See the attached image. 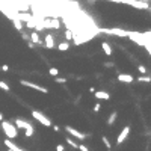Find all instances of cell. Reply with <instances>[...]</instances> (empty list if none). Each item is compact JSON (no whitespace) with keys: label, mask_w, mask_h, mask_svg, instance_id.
<instances>
[{"label":"cell","mask_w":151,"mask_h":151,"mask_svg":"<svg viewBox=\"0 0 151 151\" xmlns=\"http://www.w3.org/2000/svg\"><path fill=\"white\" fill-rule=\"evenodd\" d=\"M2 130L8 139H15L17 135H18V129L9 121H2Z\"/></svg>","instance_id":"cell-1"},{"label":"cell","mask_w":151,"mask_h":151,"mask_svg":"<svg viewBox=\"0 0 151 151\" xmlns=\"http://www.w3.org/2000/svg\"><path fill=\"white\" fill-rule=\"evenodd\" d=\"M20 83H21L23 86H27V88H30V89H35V91H38V92H41V94H48L47 88H44V86H41V85H38V83H32V82H27V80H20Z\"/></svg>","instance_id":"cell-2"},{"label":"cell","mask_w":151,"mask_h":151,"mask_svg":"<svg viewBox=\"0 0 151 151\" xmlns=\"http://www.w3.org/2000/svg\"><path fill=\"white\" fill-rule=\"evenodd\" d=\"M32 117L37 119V121H39L42 126H46V127H51V121L46 117L44 113H41V112H38V110H33L32 112Z\"/></svg>","instance_id":"cell-3"},{"label":"cell","mask_w":151,"mask_h":151,"mask_svg":"<svg viewBox=\"0 0 151 151\" xmlns=\"http://www.w3.org/2000/svg\"><path fill=\"white\" fill-rule=\"evenodd\" d=\"M65 130H67V133H70V135L73 136V138H76V139H80V140H83V139L86 138V136L83 135V133H80V131H79L77 129L71 127V126H67V127H65Z\"/></svg>","instance_id":"cell-4"},{"label":"cell","mask_w":151,"mask_h":151,"mask_svg":"<svg viewBox=\"0 0 151 151\" xmlns=\"http://www.w3.org/2000/svg\"><path fill=\"white\" fill-rule=\"evenodd\" d=\"M103 32L109 35H115V37H127L129 35V30H121V29H106Z\"/></svg>","instance_id":"cell-5"},{"label":"cell","mask_w":151,"mask_h":151,"mask_svg":"<svg viewBox=\"0 0 151 151\" xmlns=\"http://www.w3.org/2000/svg\"><path fill=\"white\" fill-rule=\"evenodd\" d=\"M14 126L17 127V129H23V130H26L27 127H30L32 124L29 122V121H26V119H21V118H17L15 119V122H14Z\"/></svg>","instance_id":"cell-6"},{"label":"cell","mask_w":151,"mask_h":151,"mask_svg":"<svg viewBox=\"0 0 151 151\" xmlns=\"http://www.w3.org/2000/svg\"><path fill=\"white\" fill-rule=\"evenodd\" d=\"M129 133H130V127H129V126L122 129V131H121L119 135H118V139H117V144H118V145H119V144H122V142H124V140L127 139V136H129Z\"/></svg>","instance_id":"cell-7"},{"label":"cell","mask_w":151,"mask_h":151,"mask_svg":"<svg viewBox=\"0 0 151 151\" xmlns=\"http://www.w3.org/2000/svg\"><path fill=\"white\" fill-rule=\"evenodd\" d=\"M94 95H95L97 100H109L110 98V94L107 91H95Z\"/></svg>","instance_id":"cell-8"},{"label":"cell","mask_w":151,"mask_h":151,"mask_svg":"<svg viewBox=\"0 0 151 151\" xmlns=\"http://www.w3.org/2000/svg\"><path fill=\"white\" fill-rule=\"evenodd\" d=\"M118 80L122 82V83H131L133 80H135V77H133L131 74H124V73H121V74L118 76Z\"/></svg>","instance_id":"cell-9"},{"label":"cell","mask_w":151,"mask_h":151,"mask_svg":"<svg viewBox=\"0 0 151 151\" xmlns=\"http://www.w3.org/2000/svg\"><path fill=\"white\" fill-rule=\"evenodd\" d=\"M44 42H46V47L47 48H53L55 47V39H53V35H46V38H44Z\"/></svg>","instance_id":"cell-10"},{"label":"cell","mask_w":151,"mask_h":151,"mask_svg":"<svg viewBox=\"0 0 151 151\" xmlns=\"http://www.w3.org/2000/svg\"><path fill=\"white\" fill-rule=\"evenodd\" d=\"M101 48H103V51H104L106 56H112V47H110V44H109L107 41L101 42Z\"/></svg>","instance_id":"cell-11"},{"label":"cell","mask_w":151,"mask_h":151,"mask_svg":"<svg viewBox=\"0 0 151 151\" xmlns=\"http://www.w3.org/2000/svg\"><path fill=\"white\" fill-rule=\"evenodd\" d=\"M5 145L8 147V150H11V151H24V150H21L20 147H17L14 142H11V139H6V140H5Z\"/></svg>","instance_id":"cell-12"},{"label":"cell","mask_w":151,"mask_h":151,"mask_svg":"<svg viewBox=\"0 0 151 151\" xmlns=\"http://www.w3.org/2000/svg\"><path fill=\"white\" fill-rule=\"evenodd\" d=\"M11 20H12V23H14V26H15V29L17 30H23V21L20 20V18H17V17H11Z\"/></svg>","instance_id":"cell-13"},{"label":"cell","mask_w":151,"mask_h":151,"mask_svg":"<svg viewBox=\"0 0 151 151\" xmlns=\"http://www.w3.org/2000/svg\"><path fill=\"white\" fill-rule=\"evenodd\" d=\"M48 27H51V29H59V27H60L59 18H51V20L48 21Z\"/></svg>","instance_id":"cell-14"},{"label":"cell","mask_w":151,"mask_h":151,"mask_svg":"<svg viewBox=\"0 0 151 151\" xmlns=\"http://www.w3.org/2000/svg\"><path fill=\"white\" fill-rule=\"evenodd\" d=\"M30 39H32V44H42V41H41V38L38 37L37 32H32V33H30Z\"/></svg>","instance_id":"cell-15"},{"label":"cell","mask_w":151,"mask_h":151,"mask_svg":"<svg viewBox=\"0 0 151 151\" xmlns=\"http://www.w3.org/2000/svg\"><path fill=\"white\" fill-rule=\"evenodd\" d=\"M117 118H118V113H117V112H112V113H110V117L107 118V124H109V126H112Z\"/></svg>","instance_id":"cell-16"},{"label":"cell","mask_w":151,"mask_h":151,"mask_svg":"<svg viewBox=\"0 0 151 151\" xmlns=\"http://www.w3.org/2000/svg\"><path fill=\"white\" fill-rule=\"evenodd\" d=\"M58 48H59L60 51H67V50L70 48V42H59Z\"/></svg>","instance_id":"cell-17"},{"label":"cell","mask_w":151,"mask_h":151,"mask_svg":"<svg viewBox=\"0 0 151 151\" xmlns=\"http://www.w3.org/2000/svg\"><path fill=\"white\" fill-rule=\"evenodd\" d=\"M0 89H3L5 92H9V85L3 80H0Z\"/></svg>","instance_id":"cell-18"},{"label":"cell","mask_w":151,"mask_h":151,"mask_svg":"<svg viewBox=\"0 0 151 151\" xmlns=\"http://www.w3.org/2000/svg\"><path fill=\"white\" fill-rule=\"evenodd\" d=\"M65 140H67V144H68L70 147H73V148H77V147H79V144H77V142H74V140L71 139V138H67Z\"/></svg>","instance_id":"cell-19"},{"label":"cell","mask_w":151,"mask_h":151,"mask_svg":"<svg viewBox=\"0 0 151 151\" xmlns=\"http://www.w3.org/2000/svg\"><path fill=\"white\" fill-rule=\"evenodd\" d=\"M33 133H35V129H33V126H30V127H27V129H26V136H27V138L33 136Z\"/></svg>","instance_id":"cell-20"},{"label":"cell","mask_w":151,"mask_h":151,"mask_svg":"<svg viewBox=\"0 0 151 151\" xmlns=\"http://www.w3.org/2000/svg\"><path fill=\"white\" fill-rule=\"evenodd\" d=\"M48 74H50V76H55V77H56V76L59 74V70H58V68H55V67H51V68L48 70Z\"/></svg>","instance_id":"cell-21"},{"label":"cell","mask_w":151,"mask_h":151,"mask_svg":"<svg viewBox=\"0 0 151 151\" xmlns=\"http://www.w3.org/2000/svg\"><path fill=\"white\" fill-rule=\"evenodd\" d=\"M150 76H142V77H138V82H145V83H150Z\"/></svg>","instance_id":"cell-22"},{"label":"cell","mask_w":151,"mask_h":151,"mask_svg":"<svg viewBox=\"0 0 151 151\" xmlns=\"http://www.w3.org/2000/svg\"><path fill=\"white\" fill-rule=\"evenodd\" d=\"M101 140H103V144L106 145V148H107V150H110V142H109V139L106 138V136H103V138H101Z\"/></svg>","instance_id":"cell-23"},{"label":"cell","mask_w":151,"mask_h":151,"mask_svg":"<svg viewBox=\"0 0 151 151\" xmlns=\"http://www.w3.org/2000/svg\"><path fill=\"white\" fill-rule=\"evenodd\" d=\"M73 37H74V35H73V32H71L70 29L68 30H65V38L70 41V39H73Z\"/></svg>","instance_id":"cell-24"},{"label":"cell","mask_w":151,"mask_h":151,"mask_svg":"<svg viewBox=\"0 0 151 151\" xmlns=\"http://www.w3.org/2000/svg\"><path fill=\"white\" fill-rule=\"evenodd\" d=\"M55 82H56V83H65V82H67V79H64V77H56V79H55Z\"/></svg>","instance_id":"cell-25"},{"label":"cell","mask_w":151,"mask_h":151,"mask_svg":"<svg viewBox=\"0 0 151 151\" xmlns=\"http://www.w3.org/2000/svg\"><path fill=\"white\" fill-rule=\"evenodd\" d=\"M138 70H139V73H142V74H145V73H147V67H144V65H139V67H138Z\"/></svg>","instance_id":"cell-26"},{"label":"cell","mask_w":151,"mask_h":151,"mask_svg":"<svg viewBox=\"0 0 151 151\" xmlns=\"http://www.w3.org/2000/svg\"><path fill=\"white\" fill-rule=\"evenodd\" d=\"M100 109H101V104L97 103V104L94 106V112H100Z\"/></svg>","instance_id":"cell-27"},{"label":"cell","mask_w":151,"mask_h":151,"mask_svg":"<svg viewBox=\"0 0 151 151\" xmlns=\"http://www.w3.org/2000/svg\"><path fill=\"white\" fill-rule=\"evenodd\" d=\"M77 148H79V150H80V151H89V148H88L86 145H79Z\"/></svg>","instance_id":"cell-28"},{"label":"cell","mask_w":151,"mask_h":151,"mask_svg":"<svg viewBox=\"0 0 151 151\" xmlns=\"http://www.w3.org/2000/svg\"><path fill=\"white\" fill-rule=\"evenodd\" d=\"M56 151H65V147L59 144V145H56Z\"/></svg>","instance_id":"cell-29"},{"label":"cell","mask_w":151,"mask_h":151,"mask_svg":"<svg viewBox=\"0 0 151 151\" xmlns=\"http://www.w3.org/2000/svg\"><path fill=\"white\" fill-rule=\"evenodd\" d=\"M104 67H107V68H112V67H113V64H112V62H106V64H104Z\"/></svg>","instance_id":"cell-30"},{"label":"cell","mask_w":151,"mask_h":151,"mask_svg":"<svg viewBox=\"0 0 151 151\" xmlns=\"http://www.w3.org/2000/svg\"><path fill=\"white\" fill-rule=\"evenodd\" d=\"M2 70H3V71H8V70H9V65H2Z\"/></svg>","instance_id":"cell-31"},{"label":"cell","mask_w":151,"mask_h":151,"mask_svg":"<svg viewBox=\"0 0 151 151\" xmlns=\"http://www.w3.org/2000/svg\"><path fill=\"white\" fill-rule=\"evenodd\" d=\"M53 127V130H55V131H59L60 129H59V126H51Z\"/></svg>","instance_id":"cell-32"},{"label":"cell","mask_w":151,"mask_h":151,"mask_svg":"<svg viewBox=\"0 0 151 151\" xmlns=\"http://www.w3.org/2000/svg\"><path fill=\"white\" fill-rule=\"evenodd\" d=\"M2 121H3V113L0 112V122H2Z\"/></svg>","instance_id":"cell-33"},{"label":"cell","mask_w":151,"mask_h":151,"mask_svg":"<svg viewBox=\"0 0 151 151\" xmlns=\"http://www.w3.org/2000/svg\"><path fill=\"white\" fill-rule=\"evenodd\" d=\"M136 2H138V0H136ZM139 2H145V0H139ZM147 2H148V0H147Z\"/></svg>","instance_id":"cell-34"},{"label":"cell","mask_w":151,"mask_h":151,"mask_svg":"<svg viewBox=\"0 0 151 151\" xmlns=\"http://www.w3.org/2000/svg\"><path fill=\"white\" fill-rule=\"evenodd\" d=\"M8 151H11V150H8Z\"/></svg>","instance_id":"cell-35"}]
</instances>
